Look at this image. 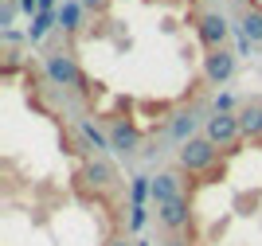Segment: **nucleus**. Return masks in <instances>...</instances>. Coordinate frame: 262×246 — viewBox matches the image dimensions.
<instances>
[{"mask_svg": "<svg viewBox=\"0 0 262 246\" xmlns=\"http://www.w3.org/2000/svg\"><path fill=\"white\" fill-rule=\"evenodd\" d=\"M219 161H223V149L211 145L208 137H192L184 149H180V172H184V176H200V172L215 168Z\"/></svg>", "mask_w": 262, "mask_h": 246, "instance_id": "f257e3e1", "label": "nucleus"}, {"mask_svg": "<svg viewBox=\"0 0 262 246\" xmlns=\"http://www.w3.org/2000/svg\"><path fill=\"white\" fill-rule=\"evenodd\" d=\"M78 20H82V0H63V8H59V28H63V32H75Z\"/></svg>", "mask_w": 262, "mask_h": 246, "instance_id": "9d476101", "label": "nucleus"}, {"mask_svg": "<svg viewBox=\"0 0 262 246\" xmlns=\"http://www.w3.org/2000/svg\"><path fill=\"white\" fill-rule=\"evenodd\" d=\"M204 137L211 145H219L223 152H239L243 149V125H239V114H211L208 125H204Z\"/></svg>", "mask_w": 262, "mask_h": 246, "instance_id": "f03ea898", "label": "nucleus"}, {"mask_svg": "<svg viewBox=\"0 0 262 246\" xmlns=\"http://www.w3.org/2000/svg\"><path fill=\"white\" fill-rule=\"evenodd\" d=\"M51 28H59V12H35L32 16V24H28V39L32 43H39Z\"/></svg>", "mask_w": 262, "mask_h": 246, "instance_id": "1a4fd4ad", "label": "nucleus"}, {"mask_svg": "<svg viewBox=\"0 0 262 246\" xmlns=\"http://www.w3.org/2000/svg\"><path fill=\"white\" fill-rule=\"evenodd\" d=\"M47 78L55 86H67V90H86V78L78 71V63L67 51H51L47 55Z\"/></svg>", "mask_w": 262, "mask_h": 246, "instance_id": "7ed1b4c3", "label": "nucleus"}, {"mask_svg": "<svg viewBox=\"0 0 262 246\" xmlns=\"http://www.w3.org/2000/svg\"><path fill=\"white\" fill-rule=\"evenodd\" d=\"M200 39H204V47H208V51L223 47V39H227V20H223L219 12H208V16L200 20Z\"/></svg>", "mask_w": 262, "mask_h": 246, "instance_id": "39448f33", "label": "nucleus"}, {"mask_svg": "<svg viewBox=\"0 0 262 246\" xmlns=\"http://www.w3.org/2000/svg\"><path fill=\"white\" fill-rule=\"evenodd\" d=\"M98 4H106V0H82V8H98Z\"/></svg>", "mask_w": 262, "mask_h": 246, "instance_id": "2eb2a0df", "label": "nucleus"}, {"mask_svg": "<svg viewBox=\"0 0 262 246\" xmlns=\"http://www.w3.org/2000/svg\"><path fill=\"white\" fill-rule=\"evenodd\" d=\"M243 35L251 43H262V12L258 8H247V16H243Z\"/></svg>", "mask_w": 262, "mask_h": 246, "instance_id": "9b49d317", "label": "nucleus"}, {"mask_svg": "<svg viewBox=\"0 0 262 246\" xmlns=\"http://www.w3.org/2000/svg\"><path fill=\"white\" fill-rule=\"evenodd\" d=\"M20 8H24V12H32V16H35V12H39V0H20Z\"/></svg>", "mask_w": 262, "mask_h": 246, "instance_id": "4468645a", "label": "nucleus"}, {"mask_svg": "<svg viewBox=\"0 0 262 246\" xmlns=\"http://www.w3.org/2000/svg\"><path fill=\"white\" fill-rule=\"evenodd\" d=\"M12 16H16V4H4V8H0V24L8 28V24H12Z\"/></svg>", "mask_w": 262, "mask_h": 246, "instance_id": "ddd939ff", "label": "nucleus"}, {"mask_svg": "<svg viewBox=\"0 0 262 246\" xmlns=\"http://www.w3.org/2000/svg\"><path fill=\"white\" fill-rule=\"evenodd\" d=\"M196 125H200V114H196V109H188V114H176V118L168 121V137L180 141V145H188V141H192V133H196Z\"/></svg>", "mask_w": 262, "mask_h": 246, "instance_id": "0eeeda50", "label": "nucleus"}, {"mask_svg": "<svg viewBox=\"0 0 262 246\" xmlns=\"http://www.w3.org/2000/svg\"><path fill=\"white\" fill-rule=\"evenodd\" d=\"M215 114H231V94H219L215 98Z\"/></svg>", "mask_w": 262, "mask_h": 246, "instance_id": "f8f14e48", "label": "nucleus"}, {"mask_svg": "<svg viewBox=\"0 0 262 246\" xmlns=\"http://www.w3.org/2000/svg\"><path fill=\"white\" fill-rule=\"evenodd\" d=\"M239 125H243V137L247 141H262V102H251V106L243 109Z\"/></svg>", "mask_w": 262, "mask_h": 246, "instance_id": "6e6552de", "label": "nucleus"}, {"mask_svg": "<svg viewBox=\"0 0 262 246\" xmlns=\"http://www.w3.org/2000/svg\"><path fill=\"white\" fill-rule=\"evenodd\" d=\"M137 145H141V137H137V129H133V125H125V121H114V125H110V149H114V152L133 156Z\"/></svg>", "mask_w": 262, "mask_h": 246, "instance_id": "20e7f679", "label": "nucleus"}, {"mask_svg": "<svg viewBox=\"0 0 262 246\" xmlns=\"http://www.w3.org/2000/svg\"><path fill=\"white\" fill-rule=\"evenodd\" d=\"M231 71H235V55L223 51V47H215V51H208V63H204V75L211 78V82H227Z\"/></svg>", "mask_w": 262, "mask_h": 246, "instance_id": "423d86ee", "label": "nucleus"}]
</instances>
